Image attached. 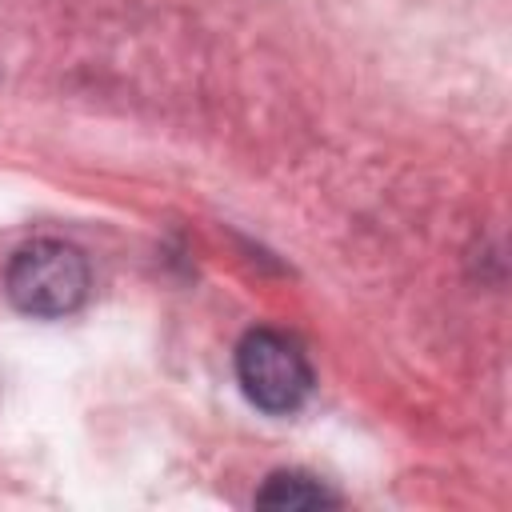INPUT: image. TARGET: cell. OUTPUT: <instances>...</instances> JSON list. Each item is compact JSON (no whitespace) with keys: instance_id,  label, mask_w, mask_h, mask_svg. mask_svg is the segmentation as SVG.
<instances>
[{"instance_id":"obj_2","label":"cell","mask_w":512,"mask_h":512,"mask_svg":"<svg viewBox=\"0 0 512 512\" xmlns=\"http://www.w3.org/2000/svg\"><path fill=\"white\" fill-rule=\"evenodd\" d=\"M236 380L244 396L268 416H292L316 388L304 344L280 328H252L236 344Z\"/></svg>"},{"instance_id":"obj_3","label":"cell","mask_w":512,"mask_h":512,"mask_svg":"<svg viewBox=\"0 0 512 512\" xmlns=\"http://www.w3.org/2000/svg\"><path fill=\"white\" fill-rule=\"evenodd\" d=\"M256 504L260 508H336L340 496L324 480H316L312 472L280 468L264 480V488L256 492Z\"/></svg>"},{"instance_id":"obj_1","label":"cell","mask_w":512,"mask_h":512,"mask_svg":"<svg viewBox=\"0 0 512 512\" xmlns=\"http://www.w3.org/2000/svg\"><path fill=\"white\" fill-rule=\"evenodd\" d=\"M92 288V268L84 252L68 240H32L12 252L4 268V292L24 316L56 320L76 312L88 300Z\"/></svg>"}]
</instances>
